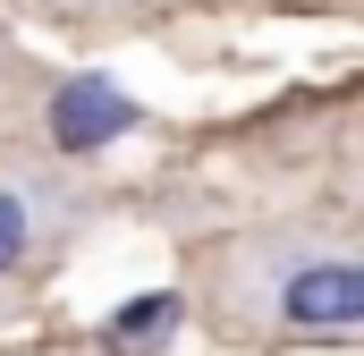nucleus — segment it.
<instances>
[{
	"label": "nucleus",
	"mask_w": 364,
	"mask_h": 356,
	"mask_svg": "<svg viewBox=\"0 0 364 356\" xmlns=\"http://www.w3.org/2000/svg\"><path fill=\"white\" fill-rule=\"evenodd\" d=\"M170 323H178V297H136V305L110 323V340H153V331L170 340Z\"/></svg>",
	"instance_id": "20e7f679"
},
{
	"label": "nucleus",
	"mask_w": 364,
	"mask_h": 356,
	"mask_svg": "<svg viewBox=\"0 0 364 356\" xmlns=\"http://www.w3.org/2000/svg\"><path fill=\"white\" fill-rule=\"evenodd\" d=\"M212 314L237 331H296V340H348L364 323V263L331 238H255L229 246L212 271Z\"/></svg>",
	"instance_id": "f257e3e1"
},
{
	"label": "nucleus",
	"mask_w": 364,
	"mask_h": 356,
	"mask_svg": "<svg viewBox=\"0 0 364 356\" xmlns=\"http://www.w3.org/2000/svg\"><path fill=\"white\" fill-rule=\"evenodd\" d=\"M127 127H136V102L110 85V77H68V85L51 93V145L60 153H102Z\"/></svg>",
	"instance_id": "f03ea898"
},
{
	"label": "nucleus",
	"mask_w": 364,
	"mask_h": 356,
	"mask_svg": "<svg viewBox=\"0 0 364 356\" xmlns=\"http://www.w3.org/2000/svg\"><path fill=\"white\" fill-rule=\"evenodd\" d=\"M34 221H43V195L34 187H0V271H17L34 255Z\"/></svg>",
	"instance_id": "7ed1b4c3"
},
{
	"label": "nucleus",
	"mask_w": 364,
	"mask_h": 356,
	"mask_svg": "<svg viewBox=\"0 0 364 356\" xmlns=\"http://www.w3.org/2000/svg\"><path fill=\"white\" fill-rule=\"evenodd\" d=\"M60 9H93V0H60Z\"/></svg>",
	"instance_id": "39448f33"
}]
</instances>
